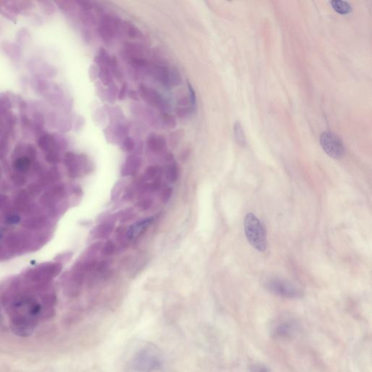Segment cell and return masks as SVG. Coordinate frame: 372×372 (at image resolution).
Masks as SVG:
<instances>
[{
	"mask_svg": "<svg viewBox=\"0 0 372 372\" xmlns=\"http://www.w3.org/2000/svg\"><path fill=\"white\" fill-rule=\"evenodd\" d=\"M118 90L117 85L113 84L107 89L102 88L101 85L97 87V94L102 101H106L110 103L113 104L115 102L116 100L118 98Z\"/></svg>",
	"mask_w": 372,
	"mask_h": 372,
	"instance_id": "17",
	"label": "cell"
},
{
	"mask_svg": "<svg viewBox=\"0 0 372 372\" xmlns=\"http://www.w3.org/2000/svg\"><path fill=\"white\" fill-rule=\"evenodd\" d=\"M163 364V357L160 351L153 346L142 348L133 357L131 367L139 372H150L159 370Z\"/></svg>",
	"mask_w": 372,
	"mask_h": 372,
	"instance_id": "1",
	"label": "cell"
},
{
	"mask_svg": "<svg viewBox=\"0 0 372 372\" xmlns=\"http://www.w3.org/2000/svg\"><path fill=\"white\" fill-rule=\"evenodd\" d=\"M179 175L178 167L175 161L169 162V165L167 168L166 178L169 183H175L178 180Z\"/></svg>",
	"mask_w": 372,
	"mask_h": 372,
	"instance_id": "22",
	"label": "cell"
},
{
	"mask_svg": "<svg viewBox=\"0 0 372 372\" xmlns=\"http://www.w3.org/2000/svg\"><path fill=\"white\" fill-rule=\"evenodd\" d=\"M110 71H111V74L113 76H114L117 80L121 81L123 79V74L120 70L119 67H118V60H117V57L113 56L111 58V62H110L109 65Z\"/></svg>",
	"mask_w": 372,
	"mask_h": 372,
	"instance_id": "25",
	"label": "cell"
},
{
	"mask_svg": "<svg viewBox=\"0 0 372 372\" xmlns=\"http://www.w3.org/2000/svg\"><path fill=\"white\" fill-rule=\"evenodd\" d=\"M105 112L111 125L126 124V118L122 111L118 107L105 106Z\"/></svg>",
	"mask_w": 372,
	"mask_h": 372,
	"instance_id": "16",
	"label": "cell"
},
{
	"mask_svg": "<svg viewBox=\"0 0 372 372\" xmlns=\"http://www.w3.org/2000/svg\"><path fill=\"white\" fill-rule=\"evenodd\" d=\"M162 169L160 167L152 165L146 168L143 178L146 181H153L159 177V174L162 173Z\"/></svg>",
	"mask_w": 372,
	"mask_h": 372,
	"instance_id": "23",
	"label": "cell"
},
{
	"mask_svg": "<svg viewBox=\"0 0 372 372\" xmlns=\"http://www.w3.org/2000/svg\"><path fill=\"white\" fill-rule=\"evenodd\" d=\"M139 95L149 106L153 107L162 112L169 113L170 110L169 102L154 89L147 87L145 85H140Z\"/></svg>",
	"mask_w": 372,
	"mask_h": 372,
	"instance_id": "6",
	"label": "cell"
},
{
	"mask_svg": "<svg viewBox=\"0 0 372 372\" xmlns=\"http://www.w3.org/2000/svg\"><path fill=\"white\" fill-rule=\"evenodd\" d=\"M185 135V131L184 130H178L173 132L169 135V141L171 147L175 149L182 140L183 137Z\"/></svg>",
	"mask_w": 372,
	"mask_h": 372,
	"instance_id": "27",
	"label": "cell"
},
{
	"mask_svg": "<svg viewBox=\"0 0 372 372\" xmlns=\"http://www.w3.org/2000/svg\"><path fill=\"white\" fill-rule=\"evenodd\" d=\"M125 33H127L129 37L132 39H139V38L143 37V34L140 31L130 23H125Z\"/></svg>",
	"mask_w": 372,
	"mask_h": 372,
	"instance_id": "30",
	"label": "cell"
},
{
	"mask_svg": "<svg viewBox=\"0 0 372 372\" xmlns=\"http://www.w3.org/2000/svg\"><path fill=\"white\" fill-rule=\"evenodd\" d=\"M114 228H115V222L108 218L95 227L90 234L95 239H105L112 234Z\"/></svg>",
	"mask_w": 372,
	"mask_h": 372,
	"instance_id": "13",
	"label": "cell"
},
{
	"mask_svg": "<svg viewBox=\"0 0 372 372\" xmlns=\"http://www.w3.org/2000/svg\"><path fill=\"white\" fill-rule=\"evenodd\" d=\"M172 192H173L172 187H167L166 188L164 189V190L162 193V197H161L162 202H163L164 203H168L169 199H171V196H172Z\"/></svg>",
	"mask_w": 372,
	"mask_h": 372,
	"instance_id": "37",
	"label": "cell"
},
{
	"mask_svg": "<svg viewBox=\"0 0 372 372\" xmlns=\"http://www.w3.org/2000/svg\"><path fill=\"white\" fill-rule=\"evenodd\" d=\"M187 89H188L189 94H190V98H190L191 108L195 111L196 108V93H195L194 90H193V87H192L190 83H187Z\"/></svg>",
	"mask_w": 372,
	"mask_h": 372,
	"instance_id": "38",
	"label": "cell"
},
{
	"mask_svg": "<svg viewBox=\"0 0 372 372\" xmlns=\"http://www.w3.org/2000/svg\"><path fill=\"white\" fill-rule=\"evenodd\" d=\"M135 217L134 211L133 209H124V210L119 211L117 213L114 214L112 216L109 217V219L112 220L113 221L116 222V221H119L121 222H128V221L131 220Z\"/></svg>",
	"mask_w": 372,
	"mask_h": 372,
	"instance_id": "19",
	"label": "cell"
},
{
	"mask_svg": "<svg viewBox=\"0 0 372 372\" xmlns=\"http://www.w3.org/2000/svg\"><path fill=\"white\" fill-rule=\"evenodd\" d=\"M234 135H235L236 140L238 144L241 145V146H244L245 144V135H244L242 126L239 122L236 123L235 125H234Z\"/></svg>",
	"mask_w": 372,
	"mask_h": 372,
	"instance_id": "28",
	"label": "cell"
},
{
	"mask_svg": "<svg viewBox=\"0 0 372 372\" xmlns=\"http://www.w3.org/2000/svg\"><path fill=\"white\" fill-rule=\"evenodd\" d=\"M123 52L129 62L134 60L145 58L146 51L142 45L133 42H126L123 46Z\"/></svg>",
	"mask_w": 372,
	"mask_h": 372,
	"instance_id": "15",
	"label": "cell"
},
{
	"mask_svg": "<svg viewBox=\"0 0 372 372\" xmlns=\"http://www.w3.org/2000/svg\"><path fill=\"white\" fill-rule=\"evenodd\" d=\"M188 156H189V150L184 151V153H183V154L181 155V159H182V160H184V159H185L186 158L188 157Z\"/></svg>",
	"mask_w": 372,
	"mask_h": 372,
	"instance_id": "46",
	"label": "cell"
},
{
	"mask_svg": "<svg viewBox=\"0 0 372 372\" xmlns=\"http://www.w3.org/2000/svg\"><path fill=\"white\" fill-rule=\"evenodd\" d=\"M265 287L271 292L286 298H299L303 291L295 284L281 278H271L265 281Z\"/></svg>",
	"mask_w": 372,
	"mask_h": 372,
	"instance_id": "4",
	"label": "cell"
},
{
	"mask_svg": "<svg viewBox=\"0 0 372 372\" xmlns=\"http://www.w3.org/2000/svg\"><path fill=\"white\" fill-rule=\"evenodd\" d=\"M125 228L120 227L116 231V237L117 241L120 243L121 246H126L127 244V240H128L127 237V232L125 231Z\"/></svg>",
	"mask_w": 372,
	"mask_h": 372,
	"instance_id": "35",
	"label": "cell"
},
{
	"mask_svg": "<svg viewBox=\"0 0 372 372\" xmlns=\"http://www.w3.org/2000/svg\"><path fill=\"white\" fill-rule=\"evenodd\" d=\"M99 77V68L98 66L93 65L90 68V78L91 81H96Z\"/></svg>",
	"mask_w": 372,
	"mask_h": 372,
	"instance_id": "41",
	"label": "cell"
},
{
	"mask_svg": "<svg viewBox=\"0 0 372 372\" xmlns=\"http://www.w3.org/2000/svg\"><path fill=\"white\" fill-rule=\"evenodd\" d=\"M125 190V182L124 181H119L115 184L111 191V200L115 202L122 194L123 191Z\"/></svg>",
	"mask_w": 372,
	"mask_h": 372,
	"instance_id": "29",
	"label": "cell"
},
{
	"mask_svg": "<svg viewBox=\"0 0 372 372\" xmlns=\"http://www.w3.org/2000/svg\"><path fill=\"white\" fill-rule=\"evenodd\" d=\"M297 323L294 321L287 319L283 320L276 323L273 327L272 333L273 337L277 339H285L290 338L295 332Z\"/></svg>",
	"mask_w": 372,
	"mask_h": 372,
	"instance_id": "11",
	"label": "cell"
},
{
	"mask_svg": "<svg viewBox=\"0 0 372 372\" xmlns=\"http://www.w3.org/2000/svg\"><path fill=\"white\" fill-rule=\"evenodd\" d=\"M162 187V180L160 177H158L156 179L153 180L152 183L149 184V190L150 192H156Z\"/></svg>",
	"mask_w": 372,
	"mask_h": 372,
	"instance_id": "39",
	"label": "cell"
},
{
	"mask_svg": "<svg viewBox=\"0 0 372 372\" xmlns=\"http://www.w3.org/2000/svg\"><path fill=\"white\" fill-rule=\"evenodd\" d=\"M128 93V84L126 82L123 83L122 86H121V89L118 93V99L119 101H123L124 98L127 96V94Z\"/></svg>",
	"mask_w": 372,
	"mask_h": 372,
	"instance_id": "40",
	"label": "cell"
},
{
	"mask_svg": "<svg viewBox=\"0 0 372 372\" xmlns=\"http://www.w3.org/2000/svg\"><path fill=\"white\" fill-rule=\"evenodd\" d=\"M111 58V57L109 56L106 51L104 48H101L98 51V55H95V58H94V62L98 64V67L104 65V64L109 67Z\"/></svg>",
	"mask_w": 372,
	"mask_h": 372,
	"instance_id": "24",
	"label": "cell"
},
{
	"mask_svg": "<svg viewBox=\"0 0 372 372\" xmlns=\"http://www.w3.org/2000/svg\"><path fill=\"white\" fill-rule=\"evenodd\" d=\"M251 372H271L266 366L263 364H255L251 368Z\"/></svg>",
	"mask_w": 372,
	"mask_h": 372,
	"instance_id": "42",
	"label": "cell"
},
{
	"mask_svg": "<svg viewBox=\"0 0 372 372\" xmlns=\"http://www.w3.org/2000/svg\"><path fill=\"white\" fill-rule=\"evenodd\" d=\"M142 159L138 154L133 153L127 156L121 168V175L123 177L135 176L140 170Z\"/></svg>",
	"mask_w": 372,
	"mask_h": 372,
	"instance_id": "10",
	"label": "cell"
},
{
	"mask_svg": "<svg viewBox=\"0 0 372 372\" xmlns=\"http://www.w3.org/2000/svg\"><path fill=\"white\" fill-rule=\"evenodd\" d=\"M128 94L129 98L130 99L133 100V101H138L139 98H140V95L135 90H130Z\"/></svg>",
	"mask_w": 372,
	"mask_h": 372,
	"instance_id": "45",
	"label": "cell"
},
{
	"mask_svg": "<svg viewBox=\"0 0 372 372\" xmlns=\"http://www.w3.org/2000/svg\"><path fill=\"white\" fill-rule=\"evenodd\" d=\"M82 19H83V22L88 26H94L96 24L95 16L90 13V10H84L83 15H82Z\"/></svg>",
	"mask_w": 372,
	"mask_h": 372,
	"instance_id": "36",
	"label": "cell"
},
{
	"mask_svg": "<svg viewBox=\"0 0 372 372\" xmlns=\"http://www.w3.org/2000/svg\"><path fill=\"white\" fill-rule=\"evenodd\" d=\"M182 83L181 73L175 67L169 68V84L170 87L179 86Z\"/></svg>",
	"mask_w": 372,
	"mask_h": 372,
	"instance_id": "26",
	"label": "cell"
},
{
	"mask_svg": "<svg viewBox=\"0 0 372 372\" xmlns=\"http://www.w3.org/2000/svg\"><path fill=\"white\" fill-rule=\"evenodd\" d=\"M146 146L151 153L156 155L166 154L168 144L165 137L157 134H152L148 137Z\"/></svg>",
	"mask_w": 372,
	"mask_h": 372,
	"instance_id": "12",
	"label": "cell"
},
{
	"mask_svg": "<svg viewBox=\"0 0 372 372\" xmlns=\"http://www.w3.org/2000/svg\"><path fill=\"white\" fill-rule=\"evenodd\" d=\"M320 143L325 153L333 159H341L345 154L343 143L335 133L331 132L322 133L320 137Z\"/></svg>",
	"mask_w": 372,
	"mask_h": 372,
	"instance_id": "5",
	"label": "cell"
},
{
	"mask_svg": "<svg viewBox=\"0 0 372 372\" xmlns=\"http://www.w3.org/2000/svg\"><path fill=\"white\" fill-rule=\"evenodd\" d=\"M247 241L257 251L263 253L267 248L266 231L260 220L252 213L247 214L244 221Z\"/></svg>",
	"mask_w": 372,
	"mask_h": 372,
	"instance_id": "2",
	"label": "cell"
},
{
	"mask_svg": "<svg viewBox=\"0 0 372 372\" xmlns=\"http://www.w3.org/2000/svg\"><path fill=\"white\" fill-rule=\"evenodd\" d=\"M153 218H146V219L137 221L131 225L127 231V237L128 240L135 239L140 237L142 234H144L151 224L153 222Z\"/></svg>",
	"mask_w": 372,
	"mask_h": 372,
	"instance_id": "14",
	"label": "cell"
},
{
	"mask_svg": "<svg viewBox=\"0 0 372 372\" xmlns=\"http://www.w3.org/2000/svg\"><path fill=\"white\" fill-rule=\"evenodd\" d=\"M99 68V78L101 80V83L105 87H109L114 84V79L113 75L110 71L109 67L107 65H101L98 67Z\"/></svg>",
	"mask_w": 372,
	"mask_h": 372,
	"instance_id": "18",
	"label": "cell"
},
{
	"mask_svg": "<svg viewBox=\"0 0 372 372\" xmlns=\"http://www.w3.org/2000/svg\"><path fill=\"white\" fill-rule=\"evenodd\" d=\"M146 71L165 87H170L169 67L161 64H149Z\"/></svg>",
	"mask_w": 372,
	"mask_h": 372,
	"instance_id": "9",
	"label": "cell"
},
{
	"mask_svg": "<svg viewBox=\"0 0 372 372\" xmlns=\"http://www.w3.org/2000/svg\"><path fill=\"white\" fill-rule=\"evenodd\" d=\"M104 135L107 141L111 144H121V142L127 137L129 133V127L127 124L111 125L104 130Z\"/></svg>",
	"mask_w": 372,
	"mask_h": 372,
	"instance_id": "7",
	"label": "cell"
},
{
	"mask_svg": "<svg viewBox=\"0 0 372 372\" xmlns=\"http://www.w3.org/2000/svg\"><path fill=\"white\" fill-rule=\"evenodd\" d=\"M117 247L115 243L109 240V241H107L102 245V249H101V253L104 255L110 256L114 254L117 252Z\"/></svg>",
	"mask_w": 372,
	"mask_h": 372,
	"instance_id": "32",
	"label": "cell"
},
{
	"mask_svg": "<svg viewBox=\"0 0 372 372\" xmlns=\"http://www.w3.org/2000/svg\"><path fill=\"white\" fill-rule=\"evenodd\" d=\"M194 112V110L191 108V107H177L175 108V114L178 116V118L181 119H184V118H187L190 117L193 113Z\"/></svg>",
	"mask_w": 372,
	"mask_h": 372,
	"instance_id": "33",
	"label": "cell"
},
{
	"mask_svg": "<svg viewBox=\"0 0 372 372\" xmlns=\"http://www.w3.org/2000/svg\"><path fill=\"white\" fill-rule=\"evenodd\" d=\"M189 103H190V101L188 97H183V98H180L179 101H178V104L181 107H187Z\"/></svg>",
	"mask_w": 372,
	"mask_h": 372,
	"instance_id": "44",
	"label": "cell"
},
{
	"mask_svg": "<svg viewBox=\"0 0 372 372\" xmlns=\"http://www.w3.org/2000/svg\"><path fill=\"white\" fill-rule=\"evenodd\" d=\"M330 3L334 10L339 14L347 15L352 12V7L348 1L335 0V1H330Z\"/></svg>",
	"mask_w": 372,
	"mask_h": 372,
	"instance_id": "20",
	"label": "cell"
},
{
	"mask_svg": "<svg viewBox=\"0 0 372 372\" xmlns=\"http://www.w3.org/2000/svg\"><path fill=\"white\" fill-rule=\"evenodd\" d=\"M97 110L96 115H95V118H96V121H98V123H102V122H105V110L101 109V108H100V109Z\"/></svg>",
	"mask_w": 372,
	"mask_h": 372,
	"instance_id": "43",
	"label": "cell"
},
{
	"mask_svg": "<svg viewBox=\"0 0 372 372\" xmlns=\"http://www.w3.org/2000/svg\"><path fill=\"white\" fill-rule=\"evenodd\" d=\"M153 204V200L152 198H142L139 202L136 203V207L140 211H146Z\"/></svg>",
	"mask_w": 372,
	"mask_h": 372,
	"instance_id": "34",
	"label": "cell"
},
{
	"mask_svg": "<svg viewBox=\"0 0 372 372\" xmlns=\"http://www.w3.org/2000/svg\"><path fill=\"white\" fill-rule=\"evenodd\" d=\"M98 32L104 43L110 45L116 36L125 33V22L111 15L103 14L100 18Z\"/></svg>",
	"mask_w": 372,
	"mask_h": 372,
	"instance_id": "3",
	"label": "cell"
},
{
	"mask_svg": "<svg viewBox=\"0 0 372 372\" xmlns=\"http://www.w3.org/2000/svg\"><path fill=\"white\" fill-rule=\"evenodd\" d=\"M135 105V104H133ZM132 111L135 115L140 116L143 118L149 123L153 128L159 129L162 127L161 124L160 115H157L153 110L146 107L141 106V105H135L132 107Z\"/></svg>",
	"mask_w": 372,
	"mask_h": 372,
	"instance_id": "8",
	"label": "cell"
},
{
	"mask_svg": "<svg viewBox=\"0 0 372 372\" xmlns=\"http://www.w3.org/2000/svg\"><path fill=\"white\" fill-rule=\"evenodd\" d=\"M161 124L168 129H174L177 127V118L175 116L168 112H162L160 114Z\"/></svg>",
	"mask_w": 372,
	"mask_h": 372,
	"instance_id": "21",
	"label": "cell"
},
{
	"mask_svg": "<svg viewBox=\"0 0 372 372\" xmlns=\"http://www.w3.org/2000/svg\"><path fill=\"white\" fill-rule=\"evenodd\" d=\"M135 142L133 140V137H129V136L125 137L121 143V150L124 152L130 153V152H133L135 149Z\"/></svg>",
	"mask_w": 372,
	"mask_h": 372,
	"instance_id": "31",
	"label": "cell"
}]
</instances>
